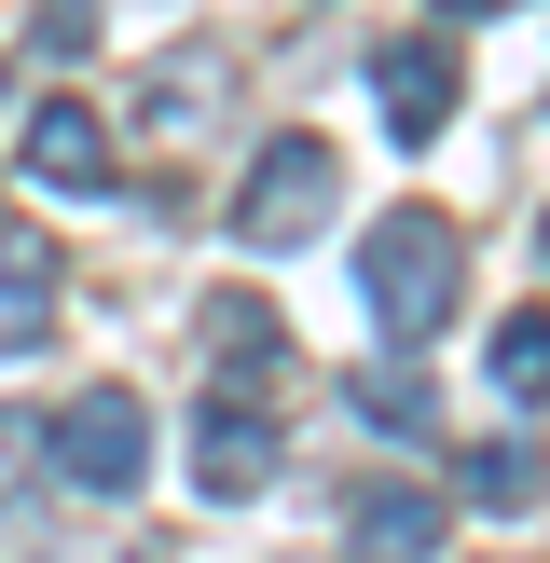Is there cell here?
<instances>
[{"instance_id":"6da1fadb","label":"cell","mask_w":550,"mask_h":563,"mask_svg":"<svg viewBox=\"0 0 550 563\" xmlns=\"http://www.w3.org/2000/svg\"><path fill=\"white\" fill-rule=\"evenodd\" d=\"M454 275H468V234L440 207H385L372 234H358V302H372L385 344H427V330L454 317Z\"/></svg>"},{"instance_id":"4fadbf2b","label":"cell","mask_w":550,"mask_h":563,"mask_svg":"<svg viewBox=\"0 0 550 563\" xmlns=\"http://www.w3.org/2000/svg\"><path fill=\"white\" fill-rule=\"evenodd\" d=\"M42 482V412H0V509Z\"/></svg>"},{"instance_id":"8fae6325","label":"cell","mask_w":550,"mask_h":563,"mask_svg":"<svg viewBox=\"0 0 550 563\" xmlns=\"http://www.w3.org/2000/svg\"><path fill=\"white\" fill-rule=\"evenodd\" d=\"M495 399H509V412H550V317H509V330H495Z\"/></svg>"},{"instance_id":"9c48e42d","label":"cell","mask_w":550,"mask_h":563,"mask_svg":"<svg viewBox=\"0 0 550 563\" xmlns=\"http://www.w3.org/2000/svg\"><path fill=\"white\" fill-rule=\"evenodd\" d=\"M28 344H55V275L28 247H0V357H28Z\"/></svg>"},{"instance_id":"7c38bea8","label":"cell","mask_w":550,"mask_h":563,"mask_svg":"<svg viewBox=\"0 0 550 563\" xmlns=\"http://www.w3.org/2000/svg\"><path fill=\"white\" fill-rule=\"evenodd\" d=\"M358 412H372L385 440H440V399H427L413 372H372V385H358Z\"/></svg>"},{"instance_id":"9a60e30c","label":"cell","mask_w":550,"mask_h":563,"mask_svg":"<svg viewBox=\"0 0 550 563\" xmlns=\"http://www.w3.org/2000/svg\"><path fill=\"white\" fill-rule=\"evenodd\" d=\"M440 14H509V0H440Z\"/></svg>"},{"instance_id":"8992f818","label":"cell","mask_w":550,"mask_h":563,"mask_svg":"<svg viewBox=\"0 0 550 563\" xmlns=\"http://www.w3.org/2000/svg\"><path fill=\"white\" fill-rule=\"evenodd\" d=\"M344 550H358V563H427V550H440V495L372 482V495L344 509Z\"/></svg>"},{"instance_id":"ba28073f","label":"cell","mask_w":550,"mask_h":563,"mask_svg":"<svg viewBox=\"0 0 550 563\" xmlns=\"http://www.w3.org/2000/svg\"><path fill=\"white\" fill-rule=\"evenodd\" d=\"M454 482H468V509H495V522H509V509H537V482H550V467H537V440H482Z\"/></svg>"},{"instance_id":"5b68a950","label":"cell","mask_w":550,"mask_h":563,"mask_svg":"<svg viewBox=\"0 0 550 563\" xmlns=\"http://www.w3.org/2000/svg\"><path fill=\"white\" fill-rule=\"evenodd\" d=\"M372 110H385V137L427 152V137L454 124V42H385L372 55Z\"/></svg>"},{"instance_id":"3957f363","label":"cell","mask_w":550,"mask_h":563,"mask_svg":"<svg viewBox=\"0 0 550 563\" xmlns=\"http://www.w3.org/2000/svg\"><path fill=\"white\" fill-rule=\"evenodd\" d=\"M330 207H344V165H330L317 137H275V152L248 165V192H234V234L248 247H302V234H330Z\"/></svg>"},{"instance_id":"30bf717a","label":"cell","mask_w":550,"mask_h":563,"mask_svg":"<svg viewBox=\"0 0 550 563\" xmlns=\"http://www.w3.org/2000/svg\"><path fill=\"white\" fill-rule=\"evenodd\" d=\"M220 97H234V69H220V55H179V69H152V124H220Z\"/></svg>"},{"instance_id":"5bb4252c","label":"cell","mask_w":550,"mask_h":563,"mask_svg":"<svg viewBox=\"0 0 550 563\" xmlns=\"http://www.w3.org/2000/svg\"><path fill=\"white\" fill-rule=\"evenodd\" d=\"M97 42V0H42V14H28V55H82Z\"/></svg>"},{"instance_id":"52a82bcc","label":"cell","mask_w":550,"mask_h":563,"mask_svg":"<svg viewBox=\"0 0 550 563\" xmlns=\"http://www.w3.org/2000/svg\"><path fill=\"white\" fill-rule=\"evenodd\" d=\"M193 467H207V495H248L275 467V440H262V412H207L193 427Z\"/></svg>"},{"instance_id":"277c9868","label":"cell","mask_w":550,"mask_h":563,"mask_svg":"<svg viewBox=\"0 0 550 563\" xmlns=\"http://www.w3.org/2000/svg\"><path fill=\"white\" fill-rule=\"evenodd\" d=\"M14 165H28L42 192H69V207H82V192H110V124H97L82 97H42V110H28V137H14Z\"/></svg>"},{"instance_id":"7a4b0ae2","label":"cell","mask_w":550,"mask_h":563,"mask_svg":"<svg viewBox=\"0 0 550 563\" xmlns=\"http://www.w3.org/2000/svg\"><path fill=\"white\" fill-rule=\"evenodd\" d=\"M42 467L69 495H138V467H152V412H138L124 385H82L69 412H42Z\"/></svg>"}]
</instances>
